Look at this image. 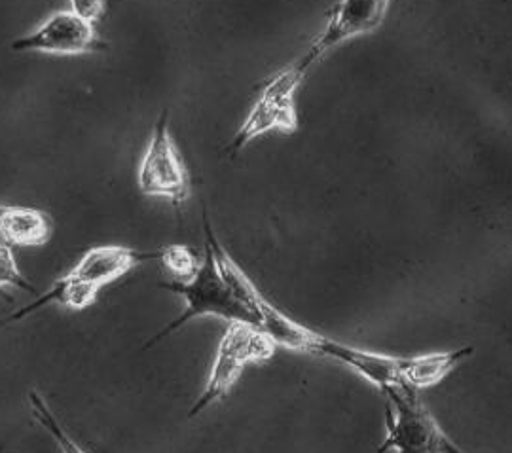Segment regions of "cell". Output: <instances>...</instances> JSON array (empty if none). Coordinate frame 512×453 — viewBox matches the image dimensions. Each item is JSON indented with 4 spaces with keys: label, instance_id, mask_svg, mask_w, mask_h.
<instances>
[{
    "label": "cell",
    "instance_id": "obj_1",
    "mask_svg": "<svg viewBox=\"0 0 512 453\" xmlns=\"http://www.w3.org/2000/svg\"><path fill=\"white\" fill-rule=\"evenodd\" d=\"M308 74L310 69L298 57L291 65L268 76L260 86V93L253 107L239 126L232 145L228 146V152L238 154L255 139L268 133H296L300 127L296 97Z\"/></svg>",
    "mask_w": 512,
    "mask_h": 453
},
{
    "label": "cell",
    "instance_id": "obj_2",
    "mask_svg": "<svg viewBox=\"0 0 512 453\" xmlns=\"http://www.w3.org/2000/svg\"><path fill=\"white\" fill-rule=\"evenodd\" d=\"M389 404L385 412V446L397 453H463L444 435L437 419L420 399L418 389L399 383L382 391Z\"/></svg>",
    "mask_w": 512,
    "mask_h": 453
},
{
    "label": "cell",
    "instance_id": "obj_3",
    "mask_svg": "<svg viewBox=\"0 0 512 453\" xmlns=\"http://www.w3.org/2000/svg\"><path fill=\"white\" fill-rule=\"evenodd\" d=\"M160 287L169 292H175L186 300V309L169 325L165 327L150 344L160 342L177 328L183 327L188 321L198 319L202 315H215L220 319H228L230 323H247L258 327L255 315L245 308L232 289L222 279L215 256L211 253L209 245L205 243V256L198 268L196 275L190 281H171V283H160Z\"/></svg>",
    "mask_w": 512,
    "mask_h": 453
},
{
    "label": "cell",
    "instance_id": "obj_4",
    "mask_svg": "<svg viewBox=\"0 0 512 453\" xmlns=\"http://www.w3.org/2000/svg\"><path fill=\"white\" fill-rule=\"evenodd\" d=\"M274 353V342L260 328L247 323H230L220 340L209 380L203 387L200 399L190 408L188 416H198L205 408L226 397L238 383L247 364L264 363L272 359Z\"/></svg>",
    "mask_w": 512,
    "mask_h": 453
},
{
    "label": "cell",
    "instance_id": "obj_5",
    "mask_svg": "<svg viewBox=\"0 0 512 453\" xmlns=\"http://www.w3.org/2000/svg\"><path fill=\"white\" fill-rule=\"evenodd\" d=\"M137 184L148 198H165L175 207L190 198V175L169 133L167 109L152 129L150 143L137 169Z\"/></svg>",
    "mask_w": 512,
    "mask_h": 453
},
{
    "label": "cell",
    "instance_id": "obj_6",
    "mask_svg": "<svg viewBox=\"0 0 512 453\" xmlns=\"http://www.w3.org/2000/svg\"><path fill=\"white\" fill-rule=\"evenodd\" d=\"M391 6L393 0H338L330 8L321 33L300 55V61L311 71L342 44L374 35L384 25Z\"/></svg>",
    "mask_w": 512,
    "mask_h": 453
},
{
    "label": "cell",
    "instance_id": "obj_7",
    "mask_svg": "<svg viewBox=\"0 0 512 453\" xmlns=\"http://www.w3.org/2000/svg\"><path fill=\"white\" fill-rule=\"evenodd\" d=\"M14 52H37L50 55H84L107 50L95 25L78 18L74 12H55L42 25L27 35L12 42Z\"/></svg>",
    "mask_w": 512,
    "mask_h": 453
},
{
    "label": "cell",
    "instance_id": "obj_8",
    "mask_svg": "<svg viewBox=\"0 0 512 453\" xmlns=\"http://www.w3.org/2000/svg\"><path fill=\"white\" fill-rule=\"evenodd\" d=\"M317 355L346 364L361 378L376 385L380 391H384L387 387H393V385H399V383H406L404 376H406L408 357H393V355H384L378 351H368L361 347L342 344V342L332 340L327 336L319 345Z\"/></svg>",
    "mask_w": 512,
    "mask_h": 453
},
{
    "label": "cell",
    "instance_id": "obj_9",
    "mask_svg": "<svg viewBox=\"0 0 512 453\" xmlns=\"http://www.w3.org/2000/svg\"><path fill=\"white\" fill-rule=\"evenodd\" d=\"M152 258H160V251L141 253L120 245H101L86 251L69 273L76 279L101 290V287L120 279L135 266Z\"/></svg>",
    "mask_w": 512,
    "mask_h": 453
},
{
    "label": "cell",
    "instance_id": "obj_10",
    "mask_svg": "<svg viewBox=\"0 0 512 453\" xmlns=\"http://www.w3.org/2000/svg\"><path fill=\"white\" fill-rule=\"evenodd\" d=\"M52 236V220L33 207L0 203V239L10 247H38Z\"/></svg>",
    "mask_w": 512,
    "mask_h": 453
},
{
    "label": "cell",
    "instance_id": "obj_11",
    "mask_svg": "<svg viewBox=\"0 0 512 453\" xmlns=\"http://www.w3.org/2000/svg\"><path fill=\"white\" fill-rule=\"evenodd\" d=\"M97 294H99V289H95L92 285H88V283L73 277L71 273H67L65 277L55 281L54 285L46 290L42 296H38L35 302H31L25 308L18 309L16 313L8 315L6 319H2L0 330L12 325V323H18L21 319H25L27 315L35 313L40 308H46L50 304H59V306L74 309V311L90 308L92 304H95Z\"/></svg>",
    "mask_w": 512,
    "mask_h": 453
},
{
    "label": "cell",
    "instance_id": "obj_12",
    "mask_svg": "<svg viewBox=\"0 0 512 453\" xmlns=\"http://www.w3.org/2000/svg\"><path fill=\"white\" fill-rule=\"evenodd\" d=\"M471 355H473V347H459V349L440 351V353H425V355L408 357L404 381H406V385H410L418 391L433 387L444 378H448L450 372Z\"/></svg>",
    "mask_w": 512,
    "mask_h": 453
},
{
    "label": "cell",
    "instance_id": "obj_13",
    "mask_svg": "<svg viewBox=\"0 0 512 453\" xmlns=\"http://www.w3.org/2000/svg\"><path fill=\"white\" fill-rule=\"evenodd\" d=\"M29 404H31V412L42 425V429H46L59 448L61 453H88L82 450V446L78 442H74L71 435L63 429V425L59 423V419L54 416V412L50 410V406L46 404V400L38 395L37 391L29 393Z\"/></svg>",
    "mask_w": 512,
    "mask_h": 453
},
{
    "label": "cell",
    "instance_id": "obj_14",
    "mask_svg": "<svg viewBox=\"0 0 512 453\" xmlns=\"http://www.w3.org/2000/svg\"><path fill=\"white\" fill-rule=\"evenodd\" d=\"M160 260L164 262L169 272L181 277V281H190L200 268L196 251L188 245H179V243L160 249Z\"/></svg>",
    "mask_w": 512,
    "mask_h": 453
},
{
    "label": "cell",
    "instance_id": "obj_15",
    "mask_svg": "<svg viewBox=\"0 0 512 453\" xmlns=\"http://www.w3.org/2000/svg\"><path fill=\"white\" fill-rule=\"evenodd\" d=\"M4 287H16V289L37 292L33 283L19 270L16 256L12 253L10 245L0 243V298L6 302H14L12 296L4 292Z\"/></svg>",
    "mask_w": 512,
    "mask_h": 453
},
{
    "label": "cell",
    "instance_id": "obj_16",
    "mask_svg": "<svg viewBox=\"0 0 512 453\" xmlns=\"http://www.w3.org/2000/svg\"><path fill=\"white\" fill-rule=\"evenodd\" d=\"M71 12L95 25L107 12V0H71Z\"/></svg>",
    "mask_w": 512,
    "mask_h": 453
},
{
    "label": "cell",
    "instance_id": "obj_17",
    "mask_svg": "<svg viewBox=\"0 0 512 453\" xmlns=\"http://www.w3.org/2000/svg\"><path fill=\"white\" fill-rule=\"evenodd\" d=\"M389 452V448H387V446H385L384 442H382V444H380V448H378V450H376V452L374 453H387Z\"/></svg>",
    "mask_w": 512,
    "mask_h": 453
}]
</instances>
